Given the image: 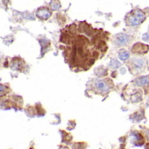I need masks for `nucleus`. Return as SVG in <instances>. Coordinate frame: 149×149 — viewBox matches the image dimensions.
<instances>
[{
	"label": "nucleus",
	"instance_id": "9b49d317",
	"mask_svg": "<svg viewBox=\"0 0 149 149\" xmlns=\"http://www.w3.org/2000/svg\"><path fill=\"white\" fill-rule=\"evenodd\" d=\"M110 66H111L112 68H118L120 67V62H119L118 61L115 60V59H112V60L111 61V62H110Z\"/></svg>",
	"mask_w": 149,
	"mask_h": 149
},
{
	"label": "nucleus",
	"instance_id": "0eeeda50",
	"mask_svg": "<svg viewBox=\"0 0 149 149\" xmlns=\"http://www.w3.org/2000/svg\"><path fill=\"white\" fill-rule=\"evenodd\" d=\"M135 83L138 84V85H140V86H143V85H148L149 84V77H140L139 79H137L135 81Z\"/></svg>",
	"mask_w": 149,
	"mask_h": 149
},
{
	"label": "nucleus",
	"instance_id": "1a4fd4ad",
	"mask_svg": "<svg viewBox=\"0 0 149 149\" xmlns=\"http://www.w3.org/2000/svg\"><path fill=\"white\" fill-rule=\"evenodd\" d=\"M132 63H133V65H134V67L136 68H141L143 66H144V64H145V62H144V60H142V59H134L133 60V61H132Z\"/></svg>",
	"mask_w": 149,
	"mask_h": 149
},
{
	"label": "nucleus",
	"instance_id": "9d476101",
	"mask_svg": "<svg viewBox=\"0 0 149 149\" xmlns=\"http://www.w3.org/2000/svg\"><path fill=\"white\" fill-rule=\"evenodd\" d=\"M129 56H130V54H129V53H128L126 50H122V51H120L119 54H118V57H119V59H120L121 61H125V60H127V59L129 58Z\"/></svg>",
	"mask_w": 149,
	"mask_h": 149
},
{
	"label": "nucleus",
	"instance_id": "39448f33",
	"mask_svg": "<svg viewBox=\"0 0 149 149\" xmlns=\"http://www.w3.org/2000/svg\"><path fill=\"white\" fill-rule=\"evenodd\" d=\"M94 85L101 92H107L110 90L109 85L103 80H96L94 83Z\"/></svg>",
	"mask_w": 149,
	"mask_h": 149
},
{
	"label": "nucleus",
	"instance_id": "423d86ee",
	"mask_svg": "<svg viewBox=\"0 0 149 149\" xmlns=\"http://www.w3.org/2000/svg\"><path fill=\"white\" fill-rule=\"evenodd\" d=\"M40 46H41V50H42V52H43V50L46 51V49H47L48 47L50 46V40H49L48 39L43 37V38L40 39Z\"/></svg>",
	"mask_w": 149,
	"mask_h": 149
},
{
	"label": "nucleus",
	"instance_id": "2eb2a0df",
	"mask_svg": "<svg viewBox=\"0 0 149 149\" xmlns=\"http://www.w3.org/2000/svg\"><path fill=\"white\" fill-rule=\"evenodd\" d=\"M9 2V0H3V3L5 4V6H6Z\"/></svg>",
	"mask_w": 149,
	"mask_h": 149
},
{
	"label": "nucleus",
	"instance_id": "f257e3e1",
	"mask_svg": "<svg viewBox=\"0 0 149 149\" xmlns=\"http://www.w3.org/2000/svg\"><path fill=\"white\" fill-rule=\"evenodd\" d=\"M145 20V13L141 10L133 11L127 17V24L131 26H136Z\"/></svg>",
	"mask_w": 149,
	"mask_h": 149
},
{
	"label": "nucleus",
	"instance_id": "7ed1b4c3",
	"mask_svg": "<svg viewBox=\"0 0 149 149\" xmlns=\"http://www.w3.org/2000/svg\"><path fill=\"white\" fill-rule=\"evenodd\" d=\"M52 15V13L50 12V10H48L47 8H40L36 11V17L39 18L40 19L42 20H46L48 19Z\"/></svg>",
	"mask_w": 149,
	"mask_h": 149
},
{
	"label": "nucleus",
	"instance_id": "ddd939ff",
	"mask_svg": "<svg viewBox=\"0 0 149 149\" xmlns=\"http://www.w3.org/2000/svg\"><path fill=\"white\" fill-rule=\"evenodd\" d=\"M142 40L146 42H149V33H146L145 34H143L142 36Z\"/></svg>",
	"mask_w": 149,
	"mask_h": 149
},
{
	"label": "nucleus",
	"instance_id": "20e7f679",
	"mask_svg": "<svg viewBox=\"0 0 149 149\" xmlns=\"http://www.w3.org/2000/svg\"><path fill=\"white\" fill-rule=\"evenodd\" d=\"M148 46L147 45H144L142 43H137L133 46L132 47V52L134 54H143L145 53H146L148 51Z\"/></svg>",
	"mask_w": 149,
	"mask_h": 149
},
{
	"label": "nucleus",
	"instance_id": "f8f14e48",
	"mask_svg": "<svg viewBox=\"0 0 149 149\" xmlns=\"http://www.w3.org/2000/svg\"><path fill=\"white\" fill-rule=\"evenodd\" d=\"M21 14V16L24 18V19H27V20H34V17H33V15H32L31 13H20Z\"/></svg>",
	"mask_w": 149,
	"mask_h": 149
},
{
	"label": "nucleus",
	"instance_id": "4468645a",
	"mask_svg": "<svg viewBox=\"0 0 149 149\" xmlns=\"http://www.w3.org/2000/svg\"><path fill=\"white\" fill-rule=\"evenodd\" d=\"M5 90H6L5 86H4V85H1V84H0V92H3V91H5Z\"/></svg>",
	"mask_w": 149,
	"mask_h": 149
},
{
	"label": "nucleus",
	"instance_id": "f03ea898",
	"mask_svg": "<svg viewBox=\"0 0 149 149\" xmlns=\"http://www.w3.org/2000/svg\"><path fill=\"white\" fill-rule=\"evenodd\" d=\"M131 40V36L125 33H118L115 37V45L118 47L126 45Z\"/></svg>",
	"mask_w": 149,
	"mask_h": 149
},
{
	"label": "nucleus",
	"instance_id": "6e6552de",
	"mask_svg": "<svg viewBox=\"0 0 149 149\" xmlns=\"http://www.w3.org/2000/svg\"><path fill=\"white\" fill-rule=\"evenodd\" d=\"M49 5H50V8L53 11H57L61 8V3L59 0H52Z\"/></svg>",
	"mask_w": 149,
	"mask_h": 149
}]
</instances>
